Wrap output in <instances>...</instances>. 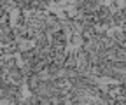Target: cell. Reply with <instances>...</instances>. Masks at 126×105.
I'll return each mask as SVG.
<instances>
[]
</instances>
